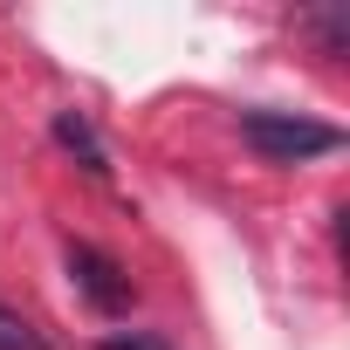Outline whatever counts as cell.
I'll return each instance as SVG.
<instances>
[{
    "label": "cell",
    "instance_id": "obj_2",
    "mask_svg": "<svg viewBox=\"0 0 350 350\" xmlns=\"http://www.w3.org/2000/svg\"><path fill=\"white\" fill-rule=\"evenodd\" d=\"M69 275H76V288L90 295V309H103V316H124V309H131V275H124L103 247L76 241V247H69Z\"/></svg>",
    "mask_w": 350,
    "mask_h": 350
},
{
    "label": "cell",
    "instance_id": "obj_5",
    "mask_svg": "<svg viewBox=\"0 0 350 350\" xmlns=\"http://www.w3.org/2000/svg\"><path fill=\"white\" fill-rule=\"evenodd\" d=\"M96 350H172L165 336H151V329H131V336H103Z\"/></svg>",
    "mask_w": 350,
    "mask_h": 350
},
{
    "label": "cell",
    "instance_id": "obj_4",
    "mask_svg": "<svg viewBox=\"0 0 350 350\" xmlns=\"http://www.w3.org/2000/svg\"><path fill=\"white\" fill-rule=\"evenodd\" d=\"M0 350H49V343H42V329L28 316H14L8 302H0Z\"/></svg>",
    "mask_w": 350,
    "mask_h": 350
},
{
    "label": "cell",
    "instance_id": "obj_3",
    "mask_svg": "<svg viewBox=\"0 0 350 350\" xmlns=\"http://www.w3.org/2000/svg\"><path fill=\"white\" fill-rule=\"evenodd\" d=\"M55 144H62V151H76V158H83V165L96 172V179H103V172H110V151H103V137L90 131V117H76V110H62V117H55Z\"/></svg>",
    "mask_w": 350,
    "mask_h": 350
},
{
    "label": "cell",
    "instance_id": "obj_1",
    "mask_svg": "<svg viewBox=\"0 0 350 350\" xmlns=\"http://www.w3.org/2000/svg\"><path fill=\"white\" fill-rule=\"evenodd\" d=\"M241 137H247L261 158H275V165H302V158H323V151L343 144L336 124L288 117V110H247V117H241Z\"/></svg>",
    "mask_w": 350,
    "mask_h": 350
}]
</instances>
